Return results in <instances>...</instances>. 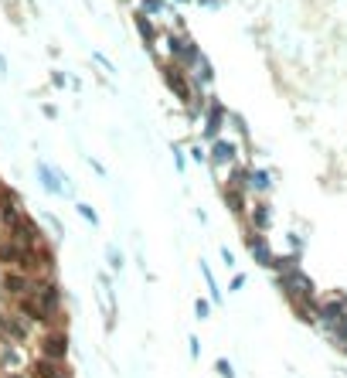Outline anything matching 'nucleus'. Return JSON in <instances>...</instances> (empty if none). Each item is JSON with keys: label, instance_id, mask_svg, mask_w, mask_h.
I'll use <instances>...</instances> for the list:
<instances>
[{"label": "nucleus", "instance_id": "f257e3e1", "mask_svg": "<svg viewBox=\"0 0 347 378\" xmlns=\"http://www.w3.org/2000/svg\"><path fill=\"white\" fill-rule=\"evenodd\" d=\"M31 347L38 358L68 362V355H72V334H68V327H48V331H38Z\"/></svg>", "mask_w": 347, "mask_h": 378}, {"label": "nucleus", "instance_id": "f03ea898", "mask_svg": "<svg viewBox=\"0 0 347 378\" xmlns=\"http://www.w3.org/2000/svg\"><path fill=\"white\" fill-rule=\"evenodd\" d=\"M276 286L283 290V297L297 307V303H303V300H314L316 297V290H314V280L303 273L300 266H293V269H286V273H279L276 276Z\"/></svg>", "mask_w": 347, "mask_h": 378}, {"label": "nucleus", "instance_id": "7ed1b4c3", "mask_svg": "<svg viewBox=\"0 0 347 378\" xmlns=\"http://www.w3.org/2000/svg\"><path fill=\"white\" fill-rule=\"evenodd\" d=\"M34 276L38 273H24V269H0V293L7 297V303L17 297L34 293Z\"/></svg>", "mask_w": 347, "mask_h": 378}, {"label": "nucleus", "instance_id": "20e7f679", "mask_svg": "<svg viewBox=\"0 0 347 378\" xmlns=\"http://www.w3.org/2000/svg\"><path fill=\"white\" fill-rule=\"evenodd\" d=\"M28 362H31V347L14 345V341H0V375L28 372Z\"/></svg>", "mask_w": 347, "mask_h": 378}, {"label": "nucleus", "instance_id": "39448f33", "mask_svg": "<svg viewBox=\"0 0 347 378\" xmlns=\"http://www.w3.org/2000/svg\"><path fill=\"white\" fill-rule=\"evenodd\" d=\"M235 157H238L235 143L221 140V137L211 140V167H215V171H221V167H235Z\"/></svg>", "mask_w": 347, "mask_h": 378}, {"label": "nucleus", "instance_id": "423d86ee", "mask_svg": "<svg viewBox=\"0 0 347 378\" xmlns=\"http://www.w3.org/2000/svg\"><path fill=\"white\" fill-rule=\"evenodd\" d=\"M38 181H41V188L48 191V194H55V198H62L65 191V177L58 167H48V164H38Z\"/></svg>", "mask_w": 347, "mask_h": 378}, {"label": "nucleus", "instance_id": "0eeeda50", "mask_svg": "<svg viewBox=\"0 0 347 378\" xmlns=\"http://www.w3.org/2000/svg\"><path fill=\"white\" fill-rule=\"evenodd\" d=\"M245 219H249V229H252V232H262V236H266L269 225H272V208H269L266 201H255V205L245 208Z\"/></svg>", "mask_w": 347, "mask_h": 378}, {"label": "nucleus", "instance_id": "6e6552de", "mask_svg": "<svg viewBox=\"0 0 347 378\" xmlns=\"http://www.w3.org/2000/svg\"><path fill=\"white\" fill-rule=\"evenodd\" d=\"M245 246H249V252H252L255 263L269 269V263H272V249H269L266 236H262V232H252V229H249V232H245Z\"/></svg>", "mask_w": 347, "mask_h": 378}, {"label": "nucleus", "instance_id": "1a4fd4ad", "mask_svg": "<svg viewBox=\"0 0 347 378\" xmlns=\"http://www.w3.org/2000/svg\"><path fill=\"white\" fill-rule=\"evenodd\" d=\"M225 120H228L225 106H221V103H211V106H208V116H205V137H208V140H215V137H218L221 126H225Z\"/></svg>", "mask_w": 347, "mask_h": 378}, {"label": "nucleus", "instance_id": "9d476101", "mask_svg": "<svg viewBox=\"0 0 347 378\" xmlns=\"http://www.w3.org/2000/svg\"><path fill=\"white\" fill-rule=\"evenodd\" d=\"M201 276H205L208 293H211V300H215V307H221V286H218V280L211 276V269H208V263H201Z\"/></svg>", "mask_w": 347, "mask_h": 378}, {"label": "nucleus", "instance_id": "9b49d317", "mask_svg": "<svg viewBox=\"0 0 347 378\" xmlns=\"http://www.w3.org/2000/svg\"><path fill=\"white\" fill-rule=\"evenodd\" d=\"M106 259H110L112 273H119V269H123V252L116 249V246H110V249H106Z\"/></svg>", "mask_w": 347, "mask_h": 378}, {"label": "nucleus", "instance_id": "f8f14e48", "mask_svg": "<svg viewBox=\"0 0 347 378\" xmlns=\"http://www.w3.org/2000/svg\"><path fill=\"white\" fill-rule=\"evenodd\" d=\"M75 208H79V215H82V219H85V221H89L92 229H95V225H99V215H95V208H92V205H85V201H79V205H75Z\"/></svg>", "mask_w": 347, "mask_h": 378}, {"label": "nucleus", "instance_id": "ddd939ff", "mask_svg": "<svg viewBox=\"0 0 347 378\" xmlns=\"http://www.w3.org/2000/svg\"><path fill=\"white\" fill-rule=\"evenodd\" d=\"M194 317H198V320H208V317H211V300H194Z\"/></svg>", "mask_w": 347, "mask_h": 378}, {"label": "nucleus", "instance_id": "4468645a", "mask_svg": "<svg viewBox=\"0 0 347 378\" xmlns=\"http://www.w3.org/2000/svg\"><path fill=\"white\" fill-rule=\"evenodd\" d=\"M215 372H218L221 378H235V368H232L228 358H218V362H215Z\"/></svg>", "mask_w": 347, "mask_h": 378}, {"label": "nucleus", "instance_id": "2eb2a0df", "mask_svg": "<svg viewBox=\"0 0 347 378\" xmlns=\"http://www.w3.org/2000/svg\"><path fill=\"white\" fill-rule=\"evenodd\" d=\"M160 11H164L160 0H143V14H160Z\"/></svg>", "mask_w": 347, "mask_h": 378}, {"label": "nucleus", "instance_id": "dca6fc26", "mask_svg": "<svg viewBox=\"0 0 347 378\" xmlns=\"http://www.w3.org/2000/svg\"><path fill=\"white\" fill-rule=\"evenodd\" d=\"M45 221L51 225V232H55V238H62L65 236V229H62V221L55 219V215H45Z\"/></svg>", "mask_w": 347, "mask_h": 378}, {"label": "nucleus", "instance_id": "f3484780", "mask_svg": "<svg viewBox=\"0 0 347 378\" xmlns=\"http://www.w3.org/2000/svg\"><path fill=\"white\" fill-rule=\"evenodd\" d=\"M188 347H191V358H201V341L194 334H188Z\"/></svg>", "mask_w": 347, "mask_h": 378}, {"label": "nucleus", "instance_id": "a211bd4d", "mask_svg": "<svg viewBox=\"0 0 347 378\" xmlns=\"http://www.w3.org/2000/svg\"><path fill=\"white\" fill-rule=\"evenodd\" d=\"M174 164H177V171H184V154H181V147H174Z\"/></svg>", "mask_w": 347, "mask_h": 378}, {"label": "nucleus", "instance_id": "6ab92c4d", "mask_svg": "<svg viewBox=\"0 0 347 378\" xmlns=\"http://www.w3.org/2000/svg\"><path fill=\"white\" fill-rule=\"evenodd\" d=\"M245 286V273H238V276H232V290H242Z\"/></svg>", "mask_w": 347, "mask_h": 378}, {"label": "nucleus", "instance_id": "aec40b11", "mask_svg": "<svg viewBox=\"0 0 347 378\" xmlns=\"http://www.w3.org/2000/svg\"><path fill=\"white\" fill-rule=\"evenodd\" d=\"M221 259H225V266H235V256H232L228 249H221Z\"/></svg>", "mask_w": 347, "mask_h": 378}, {"label": "nucleus", "instance_id": "412c9836", "mask_svg": "<svg viewBox=\"0 0 347 378\" xmlns=\"http://www.w3.org/2000/svg\"><path fill=\"white\" fill-rule=\"evenodd\" d=\"M0 378H31L28 372H7V375H0Z\"/></svg>", "mask_w": 347, "mask_h": 378}, {"label": "nucleus", "instance_id": "4be33fe9", "mask_svg": "<svg viewBox=\"0 0 347 378\" xmlns=\"http://www.w3.org/2000/svg\"><path fill=\"white\" fill-rule=\"evenodd\" d=\"M4 72H7V65H4V58H0V75H4Z\"/></svg>", "mask_w": 347, "mask_h": 378}]
</instances>
